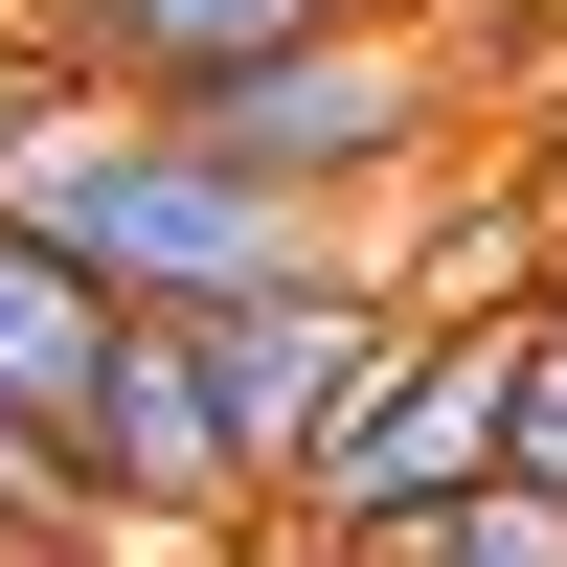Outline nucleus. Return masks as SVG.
Wrapping results in <instances>:
<instances>
[{
	"mask_svg": "<svg viewBox=\"0 0 567 567\" xmlns=\"http://www.w3.org/2000/svg\"><path fill=\"white\" fill-rule=\"evenodd\" d=\"M477 477H523V296L432 318V341L363 386V432L272 499V545H386V523H432V499H477Z\"/></svg>",
	"mask_w": 567,
	"mask_h": 567,
	"instance_id": "obj_2",
	"label": "nucleus"
},
{
	"mask_svg": "<svg viewBox=\"0 0 567 567\" xmlns=\"http://www.w3.org/2000/svg\"><path fill=\"white\" fill-rule=\"evenodd\" d=\"M114 341H136V296L91 250H45L23 205H0V409H45V432H91V386H114Z\"/></svg>",
	"mask_w": 567,
	"mask_h": 567,
	"instance_id": "obj_7",
	"label": "nucleus"
},
{
	"mask_svg": "<svg viewBox=\"0 0 567 567\" xmlns=\"http://www.w3.org/2000/svg\"><path fill=\"white\" fill-rule=\"evenodd\" d=\"M523 477H567V318L523 296Z\"/></svg>",
	"mask_w": 567,
	"mask_h": 567,
	"instance_id": "obj_9",
	"label": "nucleus"
},
{
	"mask_svg": "<svg viewBox=\"0 0 567 567\" xmlns=\"http://www.w3.org/2000/svg\"><path fill=\"white\" fill-rule=\"evenodd\" d=\"M91 477H114L136 545H272V477H250V432H227V386H205L182 318L114 341V386H91Z\"/></svg>",
	"mask_w": 567,
	"mask_h": 567,
	"instance_id": "obj_5",
	"label": "nucleus"
},
{
	"mask_svg": "<svg viewBox=\"0 0 567 567\" xmlns=\"http://www.w3.org/2000/svg\"><path fill=\"white\" fill-rule=\"evenodd\" d=\"M0 205L45 227V250H91L136 318H205V296H272V272H363L341 205L272 159H227L205 114H136V91H69V114L0 159Z\"/></svg>",
	"mask_w": 567,
	"mask_h": 567,
	"instance_id": "obj_1",
	"label": "nucleus"
},
{
	"mask_svg": "<svg viewBox=\"0 0 567 567\" xmlns=\"http://www.w3.org/2000/svg\"><path fill=\"white\" fill-rule=\"evenodd\" d=\"M0 567H45V545H23V523H0Z\"/></svg>",
	"mask_w": 567,
	"mask_h": 567,
	"instance_id": "obj_10",
	"label": "nucleus"
},
{
	"mask_svg": "<svg viewBox=\"0 0 567 567\" xmlns=\"http://www.w3.org/2000/svg\"><path fill=\"white\" fill-rule=\"evenodd\" d=\"M69 91H91V69H69V45H45V23H23V0H0V159H23V136H45V114H69Z\"/></svg>",
	"mask_w": 567,
	"mask_h": 567,
	"instance_id": "obj_8",
	"label": "nucleus"
},
{
	"mask_svg": "<svg viewBox=\"0 0 567 567\" xmlns=\"http://www.w3.org/2000/svg\"><path fill=\"white\" fill-rule=\"evenodd\" d=\"M545 318H567V296H545Z\"/></svg>",
	"mask_w": 567,
	"mask_h": 567,
	"instance_id": "obj_11",
	"label": "nucleus"
},
{
	"mask_svg": "<svg viewBox=\"0 0 567 567\" xmlns=\"http://www.w3.org/2000/svg\"><path fill=\"white\" fill-rule=\"evenodd\" d=\"M341 0H45V45H69L91 91H136V114H205V91H250L272 45H318Z\"/></svg>",
	"mask_w": 567,
	"mask_h": 567,
	"instance_id": "obj_6",
	"label": "nucleus"
},
{
	"mask_svg": "<svg viewBox=\"0 0 567 567\" xmlns=\"http://www.w3.org/2000/svg\"><path fill=\"white\" fill-rule=\"evenodd\" d=\"M182 341H205V386H227V432H250V477L296 499L318 454L363 432V386L432 341V296H386V272H272V296H205Z\"/></svg>",
	"mask_w": 567,
	"mask_h": 567,
	"instance_id": "obj_3",
	"label": "nucleus"
},
{
	"mask_svg": "<svg viewBox=\"0 0 567 567\" xmlns=\"http://www.w3.org/2000/svg\"><path fill=\"white\" fill-rule=\"evenodd\" d=\"M432 114H454V45H432V23H386V0H341V23H318V45H272L250 91H205V136H227V159L318 182V205L409 182V159H432Z\"/></svg>",
	"mask_w": 567,
	"mask_h": 567,
	"instance_id": "obj_4",
	"label": "nucleus"
}]
</instances>
